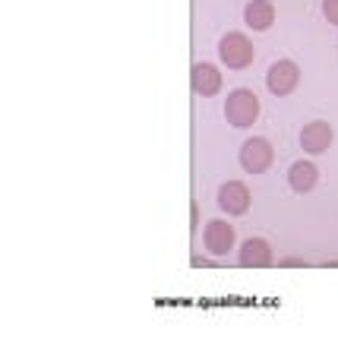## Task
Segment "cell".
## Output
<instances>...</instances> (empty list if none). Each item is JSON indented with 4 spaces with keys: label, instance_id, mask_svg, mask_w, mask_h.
<instances>
[{
    "label": "cell",
    "instance_id": "cell-4",
    "mask_svg": "<svg viewBox=\"0 0 338 357\" xmlns=\"http://www.w3.org/2000/svg\"><path fill=\"white\" fill-rule=\"evenodd\" d=\"M266 86L275 98H288L300 86V67L294 61H275L266 73Z\"/></svg>",
    "mask_w": 338,
    "mask_h": 357
},
{
    "label": "cell",
    "instance_id": "cell-10",
    "mask_svg": "<svg viewBox=\"0 0 338 357\" xmlns=\"http://www.w3.org/2000/svg\"><path fill=\"white\" fill-rule=\"evenodd\" d=\"M244 22L253 32H266L275 26V3L272 0H250L244 7Z\"/></svg>",
    "mask_w": 338,
    "mask_h": 357
},
{
    "label": "cell",
    "instance_id": "cell-13",
    "mask_svg": "<svg viewBox=\"0 0 338 357\" xmlns=\"http://www.w3.org/2000/svg\"><path fill=\"white\" fill-rule=\"evenodd\" d=\"M282 266L284 269H300V266H307L304 259H298V257H288V259H282Z\"/></svg>",
    "mask_w": 338,
    "mask_h": 357
},
{
    "label": "cell",
    "instance_id": "cell-9",
    "mask_svg": "<svg viewBox=\"0 0 338 357\" xmlns=\"http://www.w3.org/2000/svg\"><path fill=\"white\" fill-rule=\"evenodd\" d=\"M222 73H218L215 63H197V67L190 70V86H193V92L199 95V98H215L218 92H222Z\"/></svg>",
    "mask_w": 338,
    "mask_h": 357
},
{
    "label": "cell",
    "instance_id": "cell-12",
    "mask_svg": "<svg viewBox=\"0 0 338 357\" xmlns=\"http://www.w3.org/2000/svg\"><path fill=\"white\" fill-rule=\"evenodd\" d=\"M323 16L329 20V26H338V0H323Z\"/></svg>",
    "mask_w": 338,
    "mask_h": 357
},
{
    "label": "cell",
    "instance_id": "cell-6",
    "mask_svg": "<svg viewBox=\"0 0 338 357\" xmlns=\"http://www.w3.org/2000/svg\"><path fill=\"white\" fill-rule=\"evenodd\" d=\"M250 187L240 181H228L218 187V209L228 212V215H247V209H250Z\"/></svg>",
    "mask_w": 338,
    "mask_h": 357
},
{
    "label": "cell",
    "instance_id": "cell-1",
    "mask_svg": "<svg viewBox=\"0 0 338 357\" xmlns=\"http://www.w3.org/2000/svg\"><path fill=\"white\" fill-rule=\"evenodd\" d=\"M256 117H259L256 92H250V89H234V92H228V98H224V121H228L231 127L247 130L256 123Z\"/></svg>",
    "mask_w": 338,
    "mask_h": 357
},
{
    "label": "cell",
    "instance_id": "cell-3",
    "mask_svg": "<svg viewBox=\"0 0 338 357\" xmlns=\"http://www.w3.org/2000/svg\"><path fill=\"white\" fill-rule=\"evenodd\" d=\"M272 162H275V149L263 136H253V139H247L240 146V168L247 174H266L272 168Z\"/></svg>",
    "mask_w": 338,
    "mask_h": 357
},
{
    "label": "cell",
    "instance_id": "cell-11",
    "mask_svg": "<svg viewBox=\"0 0 338 357\" xmlns=\"http://www.w3.org/2000/svg\"><path fill=\"white\" fill-rule=\"evenodd\" d=\"M288 183H291L294 193H310L313 187L319 183V168L313 162H294L291 168H288Z\"/></svg>",
    "mask_w": 338,
    "mask_h": 357
},
{
    "label": "cell",
    "instance_id": "cell-2",
    "mask_svg": "<svg viewBox=\"0 0 338 357\" xmlns=\"http://www.w3.org/2000/svg\"><path fill=\"white\" fill-rule=\"evenodd\" d=\"M218 57L228 70H247L256 61V47L244 32H228L218 41Z\"/></svg>",
    "mask_w": 338,
    "mask_h": 357
},
{
    "label": "cell",
    "instance_id": "cell-7",
    "mask_svg": "<svg viewBox=\"0 0 338 357\" xmlns=\"http://www.w3.org/2000/svg\"><path fill=\"white\" fill-rule=\"evenodd\" d=\"M234 243H237V234H234V228H231L224 218H212V222L206 225L203 247L209 250L212 257H224V253H231V250H234Z\"/></svg>",
    "mask_w": 338,
    "mask_h": 357
},
{
    "label": "cell",
    "instance_id": "cell-5",
    "mask_svg": "<svg viewBox=\"0 0 338 357\" xmlns=\"http://www.w3.org/2000/svg\"><path fill=\"white\" fill-rule=\"evenodd\" d=\"M272 263H275V253H272L269 241H263V237H250L237 250V266L240 269H269Z\"/></svg>",
    "mask_w": 338,
    "mask_h": 357
},
{
    "label": "cell",
    "instance_id": "cell-8",
    "mask_svg": "<svg viewBox=\"0 0 338 357\" xmlns=\"http://www.w3.org/2000/svg\"><path fill=\"white\" fill-rule=\"evenodd\" d=\"M332 139H335V130H332L329 121H313L300 130V149H304L307 155H323V152H329Z\"/></svg>",
    "mask_w": 338,
    "mask_h": 357
}]
</instances>
